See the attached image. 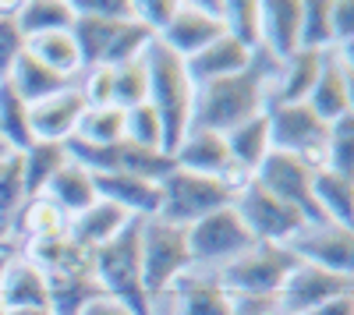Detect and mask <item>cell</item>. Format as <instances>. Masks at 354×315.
<instances>
[{
	"label": "cell",
	"instance_id": "cell-46",
	"mask_svg": "<svg viewBox=\"0 0 354 315\" xmlns=\"http://www.w3.org/2000/svg\"><path fill=\"white\" fill-rule=\"evenodd\" d=\"M330 25H333V50L354 43V4L351 0H330Z\"/></svg>",
	"mask_w": 354,
	"mask_h": 315
},
{
	"label": "cell",
	"instance_id": "cell-6",
	"mask_svg": "<svg viewBox=\"0 0 354 315\" xmlns=\"http://www.w3.org/2000/svg\"><path fill=\"white\" fill-rule=\"evenodd\" d=\"M266 121H270V146L277 153L298 156L308 170L326 166L330 124L319 121V113L308 103H270Z\"/></svg>",
	"mask_w": 354,
	"mask_h": 315
},
{
	"label": "cell",
	"instance_id": "cell-39",
	"mask_svg": "<svg viewBox=\"0 0 354 315\" xmlns=\"http://www.w3.org/2000/svg\"><path fill=\"white\" fill-rule=\"evenodd\" d=\"M121 142H131L138 149H163V128H160V117L149 103H138L131 110H124V138Z\"/></svg>",
	"mask_w": 354,
	"mask_h": 315
},
{
	"label": "cell",
	"instance_id": "cell-34",
	"mask_svg": "<svg viewBox=\"0 0 354 315\" xmlns=\"http://www.w3.org/2000/svg\"><path fill=\"white\" fill-rule=\"evenodd\" d=\"M103 291L93 273H78L64 280H50V315H82L88 301H96Z\"/></svg>",
	"mask_w": 354,
	"mask_h": 315
},
{
	"label": "cell",
	"instance_id": "cell-20",
	"mask_svg": "<svg viewBox=\"0 0 354 315\" xmlns=\"http://www.w3.org/2000/svg\"><path fill=\"white\" fill-rule=\"evenodd\" d=\"M0 308L4 312H21V308H50V283L46 276L25 259L11 251L0 280Z\"/></svg>",
	"mask_w": 354,
	"mask_h": 315
},
{
	"label": "cell",
	"instance_id": "cell-44",
	"mask_svg": "<svg viewBox=\"0 0 354 315\" xmlns=\"http://www.w3.org/2000/svg\"><path fill=\"white\" fill-rule=\"evenodd\" d=\"M71 15L85 18H103V21H128L135 0H68Z\"/></svg>",
	"mask_w": 354,
	"mask_h": 315
},
{
	"label": "cell",
	"instance_id": "cell-53",
	"mask_svg": "<svg viewBox=\"0 0 354 315\" xmlns=\"http://www.w3.org/2000/svg\"><path fill=\"white\" fill-rule=\"evenodd\" d=\"M0 315H4V308H0Z\"/></svg>",
	"mask_w": 354,
	"mask_h": 315
},
{
	"label": "cell",
	"instance_id": "cell-27",
	"mask_svg": "<svg viewBox=\"0 0 354 315\" xmlns=\"http://www.w3.org/2000/svg\"><path fill=\"white\" fill-rule=\"evenodd\" d=\"M50 202L61 209L68 220L71 216H78L82 209H88L96 202V188H93V174L88 170H82L78 163H64L61 170H57V178L46 184V191H43Z\"/></svg>",
	"mask_w": 354,
	"mask_h": 315
},
{
	"label": "cell",
	"instance_id": "cell-9",
	"mask_svg": "<svg viewBox=\"0 0 354 315\" xmlns=\"http://www.w3.org/2000/svg\"><path fill=\"white\" fill-rule=\"evenodd\" d=\"M234 213L241 216L245 231L252 234V241H270V245H287L294 234L305 227L301 213H294L287 202H280L277 195H270L255 178L234 195Z\"/></svg>",
	"mask_w": 354,
	"mask_h": 315
},
{
	"label": "cell",
	"instance_id": "cell-19",
	"mask_svg": "<svg viewBox=\"0 0 354 315\" xmlns=\"http://www.w3.org/2000/svg\"><path fill=\"white\" fill-rule=\"evenodd\" d=\"M135 220L113 202H103V198H96L88 209H82L78 216L68 220V238L75 245H82L85 251H100L103 245H110L113 238H121L128 227Z\"/></svg>",
	"mask_w": 354,
	"mask_h": 315
},
{
	"label": "cell",
	"instance_id": "cell-45",
	"mask_svg": "<svg viewBox=\"0 0 354 315\" xmlns=\"http://www.w3.org/2000/svg\"><path fill=\"white\" fill-rule=\"evenodd\" d=\"M21 50H25V39L15 28V18L0 15V82H8V75H11V68H15Z\"/></svg>",
	"mask_w": 354,
	"mask_h": 315
},
{
	"label": "cell",
	"instance_id": "cell-1",
	"mask_svg": "<svg viewBox=\"0 0 354 315\" xmlns=\"http://www.w3.org/2000/svg\"><path fill=\"white\" fill-rule=\"evenodd\" d=\"M277 71H280V64L259 50L245 71L198 85L192 128H209V131L227 135L230 128H238V124L259 117V113H266V106L273 99Z\"/></svg>",
	"mask_w": 354,
	"mask_h": 315
},
{
	"label": "cell",
	"instance_id": "cell-8",
	"mask_svg": "<svg viewBox=\"0 0 354 315\" xmlns=\"http://www.w3.org/2000/svg\"><path fill=\"white\" fill-rule=\"evenodd\" d=\"M188 234V251H192V266L195 269H220L223 262H230L234 255H241L252 241V234L245 231L241 216L234 213V206H223L209 216L195 220L192 227H185Z\"/></svg>",
	"mask_w": 354,
	"mask_h": 315
},
{
	"label": "cell",
	"instance_id": "cell-48",
	"mask_svg": "<svg viewBox=\"0 0 354 315\" xmlns=\"http://www.w3.org/2000/svg\"><path fill=\"white\" fill-rule=\"evenodd\" d=\"M308 315H354V291L351 294H340V298H330L326 305L312 308Z\"/></svg>",
	"mask_w": 354,
	"mask_h": 315
},
{
	"label": "cell",
	"instance_id": "cell-3",
	"mask_svg": "<svg viewBox=\"0 0 354 315\" xmlns=\"http://www.w3.org/2000/svg\"><path fill=\"white\" fill-rule=\"evenodd\" d=\"M138 266H142L145 294H149L153 315H156V301L174 287L177 276H185L192 269V251H188L185 227H174L160 216L142 220L138 223Z\"/></svg>",
	"mask_w": 354,
	"mask_h": 315
},
{
	"label": "cell",
	"instance_id": "cell-30",
	"mask_svg": "<svg viewBox=\"0 0 354 315\" xmlns=\"http://www.w3.org/2000/svg\"><path fill=\"white\" fill-rule=\"evenodd\" d=\"M21 156V178H25V195L36 198L46 191V184L57 178V170L68 163V153L61 142H32Z\"/></svg>",
	"mask_w": 354,
	"mask_h": 315
},
{
	"label": "cell",
	"instance_id": "cell-43",
	"mask_svg": "<svg viewBox=\"0 0 354 315\" xmlns=\"http://www.w3.org/2000/svg\"><path fill=\"white\" fill-rule=\"evenodd\" d=\"M174 11H177V0H135V4H131V18L149 28L156 39H160L163 28L170 25Z\"/></svg>",
	"mask_w": 354,
	"mask_h": 315
},
{
	"label": "cell",
	"instance_id": "cell-18",
	"mask_svg": "<svg viewBox=\"0 0 354 315\" xmlns=\"http://www.w3.org/2000/svg\"><path fill=\"white\" fill-rule=\"evenodd\" d=\"M93 188H96V198L121 206L131 220H153L160 213V184L156 181L117 174L113 170V174H93Z\"/></svg>",
	"mask_w": 354,
	"mask_h": 315
},
{
	"label": "cell",
	"instance_id": "cell-50",
	"mask_svg": "<svg viewBox=\"0 0 354 315\" xmlns=\"http://www.w3.org/2000/svg\"><path fill=\"white\" fill-rule=\"evenodd\" d=\"M4 315H50V308H21V312H4Z\"/></svg>",
	"mask_w": 354,
	"mask_h": 315
},
{
	"label": "cell",
	"instance_id": "cell-33",
	"mask_svg": "<svg viewBox=\"0 0 354 315\" xmlns=\"http://www.w3.org/2000/svg\"><path fill=\"white\" fill-rule=\"evenodd\" d=\"M0 142L8 153H25L32 146L28 131V103L11 89V82H0Z\"/></svg>",
	"mask_w": 354,
	"mask_h": 315
},
{
	"label": "cell",
	"instance_id": "cell-49",
	"mask_svg": "<svg viewBox=\"0 0 354 315\" xmlns=\"http://www.w3.org/2000/svg\"><path fill=\"white\" fill-rule=\"evenodd\" d=\"M82 315H131L124 305H117L113 298H106V294H100L96 301H88L85 308H82Z\"/></svg>",
	"mask_w": 354,
	"mask_h": 315
},
{
	"label": "cell",
	"instance_id": "cell-13",
	"mask_svg": "<svg viewBox=\"0 0 354 315\" xmlns=\"http://www.w3.org/2000/svg\"><path fill=\"white\" fill-rule=\"evenodd\" d=\"M351 291H354V276L298 262L290 269V276L283 280L277 301H280L283 315H308L312 308L326 305L330 298H340V294H351Z\"/></svg>",
	"mask_w": 354,
	"mask_h": 315
},
{
	"label": "cell",
	"instance_id": "cell-31",
	"mask_svg": "<svg viewBox=\"0 0 354 315\" xmlns=\"http://www.w3.org/2000/svg\"><path fill=\"white\" fill-rule=\"evenodd\" d=\"M25 53H32L43 68L64 75V78L78 82V75H82V57H78V46H75L68 28L64 32H46V36L25 39Z\"/></svg>",
	"mask_w": 354,
	"mask_h": 315
},
{
	"label": "cell",
	"instance_id": "cell-37",
	"mask_svg": "<svg viewBox=\"0 0 354 315\" xmlns=\"http://www.w3.org/2000/svg\"><path fill=\"white\" fill-rule=\"evenodd\" d=\"M223 36L259 53V0H223Z\"/></svg>",
	"mask_w": 354,
	"mask_h": 315
},
{
	"label": "cell",
	"instance_id": "cell-26",
	"mask_svg": "<svg viewBox=\"0 0 354 315\" xmlns=\"http://www.w3.org/2000/svg\"><path fill=\"white\" fill-rule=\"evenodd\" d=\"M15 234H21L25 245H43V241L68 238V216L57 209L46 195L25 198V206L18 213V223H15Z\"/></svg>",
	"mask_w": 354,
	"mask_h": 315
},
{
	"label": "cell",
	"instance_id": "cell-17",
	"mask_svg": "<svg viewBox=\"0 0 354 315\" xmlns=\"http://www.w3.org/2000/svg\"><path fill=\"white\" fill-rule=\"evenodd\" d=\"M85 113V99L75 89H64L43 103H32L28 106V131H32V142H64L78 131V121Z\"/></svg>",
	"mask_w": 354,
	"mask_h": 315
},
{
	"label": "cell",
	"instance_id": "cell-29",
	"mask_svg": "<svg viewBox=\"0 0 354 315\" xmlns=\"http://www.w3.org/2000/svg\"><path fill=\"white\" fill-rule=\"evenodd\" d=\"M71 21L75 15L68 0H18V11H15V28L21 32V39L64 32V28H71Z\"/></svg>",
	"mask_w": 354,
	"mask_h": 315
},
{
	"label": "cell",
	"instance_id": "cell-35",
	"mask_svg": "<svg viewBox=\"0 0 354 315\" xmlns=\"http://www.w3.org/2000/svg\"><path fill=\"white\" fill-rule=\"evenodd\" d=\"M156 43V36L149 32L145 25H138L135 18L121 21L113 28V36H110V46H106V57H103V64L106 68H121V64H131V61H142L145 50H149Z\"/></svg>",
	"mask_w": 354,
	"mask_h": 315
},
{
	"label": "cell",
	"instance_id": "cell-25",
	"mask_svg": "<svg viewBox=\"0 0 354 315\" xmlns=\"http://www.w3.org/2000/svg\"><path fill=\"white\" fill-rule=\"evenodd\" d=\"M312 195H315V206H319L322 220L354 231V181L351 178H340V174L322 166L312 178Z\"/></svg>",
	"mask_w": 354,
	"mask_h": 315
},
{
	"label": "cell",
	"instance_id": "cell-32",
	"mask_svg": "<svg viewBox=\"0 0 354 315\" xmlns=\"http://www.w3.org/2000/svg\"><path fill=\"white\" fill-rule=\"evenodd\" d=\"M25 178H21V156L4 153L0 156V238L11 241L18 213L25 206Z\"/></svg>",
	"mask_w": 354,
	"mask_h": 315
},
{
	"label": "cell",
	"instance_id": "cell-36",
	"mask_svg": "<svg viewBox=\"0 0 354 315\" xmlns=\"http://www.w3.org/2000/svg\"><path fill=\"white\" fill-rule=\"evenodd\" d=\"M78 138L96 142V146H117L124 138V110L121 106H85L78 121Z\"/></svg>",
	"mask_w": 354,
	"mask_h": 315
},
{
	"label": "cell",
	"instance_id": "cell-22",
	"mask_svg": "<svg viewBox=\"0 0 354 315\" xmlns=\"http://www.w3.org/2000/svg\"><path fill=\"white\" fill-rule=\"evenodd\" d=\"M252 57H255V53L245 50L241 43H234L230 36H220V39H213L205 50H198L195 57H188L185 68H188L195 89H198V85H205V82H216V78H227V75L245 71V68L252 64Z\"/></svg>",
	"mask_w": 354,
	"mask_h": 315
},
{
	"label": "cell",
	"instance_id": "cell-51",
	"mask_svg": "<svg viewBox=\"0 0 354 315\" xmlns=\"http://www.w3.org/2000/svg\"><path fill=\"white\" fill-rule=\"evenodd\" d=\"M8 259H11V251H0V280H4V266H8Z\"/></svg>",
	"mask_w": 354,
	"mask_h": 315
},
{
	"label": "cell",
	"instance_id": "cell-10",
	"mask_svg": "<svg viewBox=\"0 0 354 315\" xmlns=\"http://www.w3.org/2000/svg\"><path fill=\"white\" fill-rule=\"evenodd\" d=\"M220 36H223V0H216V4L213 0H177V11L160 32V43L181 61H188Z\"/></svg>",
	"mask_w": 354,
	"mask_h": 315
},
{
	"label": "cell",
	"instance_id": "cell-15",
	"mask_svg": "<svg viewBox=\"0 0 354 315\" xmlns=\"http://www.w3.org/2000/svg\"><path fill=\"white\" fill-rule=\"evenodd\" d=\"M301 0H259V50L283 64L298 53Z\"/></svg>",
	"mask_w": 354,
	"mask_h": 315
},
{
	"label": "cell",
	"instance_id": "cell-7",
	"mask_svg": "<svg viewBox=\"0 0 354 315\" xmlns=\"http://www.w3.org/2000/svg\"><path fill=\"white\" fill-rule=\"evenodd\" d=\"M230 202H234V191L220 178H205V174H192V170L174 166L160 181V213L156 216L174 227H192L195 220L209 216Z\"/></svg>",
	"mask_w": 354,
	"mask_h": 315
},
{
	"label": "cell",
	"instance_id": "cell-23",
	"mask_svg": "<svg viewBox=\"0 0 354 315\" xmlns=\"http://www.w3.org/2000/svg\"><path fill=\"white\" fill-rule=\"evenodd\" d=\"M8 82H11V89L32 106V103H43V99H50V96H57V93H64V89H75V78H64V75H57V71H50V68H43L32 53H18V61H15V68H11V75H8Z\"/></svg>",
	"mask_w": 354,
	"mask_h": 315
},
{
	"label": "cell",
	"instance_id": "cell-2",
	"mask_svg": "<svg viewBox=\"0 0 354 315\" xmlns=\"http://www.w3.org/2000/svg\"><path fill=\"white\" fill-rule=\"evenodd\" d=\"M145 75H149V103L160 117L163 128V149L174 153L181 146V138L192 128V113H195V82L185 68V61L177 53H170L160 39L145 50Z\"/></svg>",
	"mask_w": 354,
	"mask_h": 315
},
{
	"label": "cell",
	"instance_id": "cell-16",
	"mask_svg": "<svg viewBox=\"0 0 354 315\" xmlns=\"http://www.w3.org/2000/svg\"><path fill=\"white\" fill-rule=\"evenodd\" d=\"M163 298L170 301V315H230V294L209 269L192 266L185 276L174 280V287Z\"/></svg>",
	"mask_w": 354,
	"mask_h": 315
},
{
	"label": "cell",
	"instance_id": "cell-40",
	"mask_svg": "<svg viewBox=\"0 0 354 315\" xmlns=\"http://www.w3.org/2000/svg\"><path fill=\"white\" fill-rule=\"evenodd\" d=\"M326 170L354 181V113L337 124H330L326 138Z\"/></svg>",
	"mask_w": 354,
	"mask_h": 315
},
{
	"label": "cell",
	"instance_id": "cell-52",
	"mask_svg": "<svg viewBox=\"0 0 354 315\" xmlns=\"http://www.w3.org/2000/svg\"><path fill=\"white\" fill-rule=\"evenodd\" d=\"M0 251H11V241H4V238H0Z\"/></svg>",
	"mask_w": 354,
	"mask_h": 315
},
{
	"label": "cell",
	"instance_id": "cell-28",
	"mask_svg": "<svg viewBox=\"0 0 354 315\" xmlns=\"http://www.w3.org/2000/svg\"><path fill=\"white\" fill-rule=\"evenodd\" d=\"M227 153H230V163H238L245 174L255 178V170L262 166V160L273 153L270 146V121H266V113H259V117L230 128L227 135Z\"/></svg>",
	"mask_w": 354,
	"mask_h": 315
},
{
	"label": "cell",
	"instance_id": "cell-24",
	"mask_svg": "<svg viewBox=\"0 0 354 315\" xmlns=\"http://www.w3.org/2000/svg\"><path fill=\"white\" fill-rule=\"evenodd\" d=\"M326 53H319V50H298L294 57H287V61L280 64V71H277L273 99L270 103H305L308 93H312V85H315V78H319V71H322Z\"/></svg>",
	"mask_w": 354,
	"mask_h": 315
},
{
	"label": "cell",
	"instance_id": "cell-38",
	"mask_svg": "<svg viewBox=\"0 0 354 315\" xmlns=\"http://www.w3.org/2000/svg\"><path fill=\"white\" fill-rule=\"evenodd\" d=\"M298 50H333V25H330V0H301V32Z\"/></svg>",
	"mask_w": 354,
	"mask_h": 315
},
{
	"label": "cell",
	"instance_id": "cell-12",
	"mask_svg": "<svg viewBox=\"0 0 354 315\" xmlns=\"http://www.w3.org/2000/svg\"><path fill=\"white\" fill-rule=\"evenodd\" d=\"M290 255L298 262L354 276V231L333 223H305L298 234L287 241Z\"/></svg>",
	"mask_w": 354,
	"mask_h": 315
},
{
	"label": "cell",
	"instance_id": "cell-41",
	"mask_svg": "<svg viewBox=\"0 0 354 315\" xmlns=\"http://www.w3.org/2000/svg\"><path fill=\"white\" fill-rule=\"evenodd\" d=\"M149 96V75H145V61H131L113 68V106L131 110L138 103H145Z\"/></svg>",
	"mask_w": 354,
	"mask_h": 315
},
{
	"label": "cell",
	"instance_id": "cell-21",
	"mask_svg": "<svg viewBox=\"0 0 354 315\" xmlns=\"http://www.w3.org/2000/svg\"><path fill=\"white\" fill-rule=\"evenodd\" d=\"M174 166L192 170V174H205V178H220L230 166V153H227V138L220 131L209 128H188V135L181 138V146L170 153Z\"/></svg>",
	"mask_w": 354,
	"mask_h": 315
},
{
	"label": "cell",
	"instance_id": "cell-11",
	"mask_svg": "<svg viewBox=\"0 0 354 315\" xmlns=\"http://www.w3.org/2000/svg\"><path fill=\"white\" fill-rule=\"evenodd\" d=\"M312 178H315V170H308L298 156H287V153H277V149L255 170V181L270 195H277L280 202H287L294 213H301L305 223H326L322 213H319V206H315Z\"/></svg>",
	"mask_w": 354,
	"mask_h": 315
},
{
	"label": "cell",
	"instance_id": "cell-42",
	"mask_svg": "<svg viewBox=\"0 0 354 315\" xmlns=\"http://www.w3.org/2000/svg\"><path fill=\"white\" fill-rule=\"evenodd\" d=\"M78 93L85 106H110L113 103V68L96 64L78 75Z\"/></svg>",
	"mask_w": 354,
	"mask_h": 315
},
{
	"label": "cell",
	"instance_id": "cell-4",
	"mask_svg": "<svg viewBox=\"0 0 354 315\" xmlns=\"http://www.w3.org/2000/svg\"><path fill=\"white\" fill-rule=\"evenodd\" d=\"M138 223L135 220L121 238H113L100 251H93V276L100 291L124 305L131 315H153V301L145 294L142 283V266H138Z\"/></svg>",
	"mask_w": 354,
	"mask_h": 315
},
{
	"label": "cell",
	"instance_id": "cell-5",
	"mask_svg": "<svg viewBox=\"0 0 354 315\" xmlns=\"http://www.w3.org/2000/svg\"><path fill=\"white\" fill-rule=\"evenodd\" d=\"M294 266H298V259L290 255L287 245L255 241L241 255H234L230 262L213 269V276L227 294H280Z\"/></svg>",
	"mask_w": 354,
	"mask_h": 315
},
{
	"label": "cell",
	"instance_id": "cell-14",
	"mask_svg": "<svg viewBox=\"0 0 354 315\" xmlns=\"http://www.w3.org/2000/svg\"><path fill=\"white\" fill-rule=\"evenodd\" d=\"M319 121L326 124H337L344 117L354 113V85H351V46H340V50H330L326 61H322V71L312 85V93L305 99Z\"/></svg>",
	"mask_w": 354,
	"mask_h": 315
},
{
	"label": "cell",
	"instance_id": "cell-47",
	"mask_svg": "<svg viewBox=\"0 0 354 315\" xmlns=\"http://www.w3.org/2000/svg\"><path fill=\"white\" fill-rule=\"evenodd\" d=\"M230 315H283L277 294H230Z\"/></svg>",
	"mask_w": 354,
	"mask_h": 315
}]
</instances>
